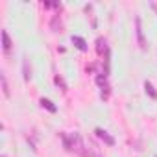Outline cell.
Wrapping results in <instances>:
<instances>
[{"label":"cell","mask_w":157,"mask_h":157,"mask_svg":"<svg viewBox=\"0 0 157 157\" xmlns=\"http://www.w3.org/2000/svg\"><path fill=\"white\" fill-rule=\"evenodd\" d=\"M96 52L102 56L104 52H107V46H105V39L104 37H98L96 39Z\"/></svg>","instance_id":"ba28073f"},{"label":"cell","mask_w":157,"mask_h":157,"mask_svg":"<svg viewBox=\"0 0 157 157\" xmlns=\"http://www.w3.org/2000/svg\"><path fill=\"white\" fill-rule=\"evenodd\" d=\"M59 137L63 139V144H65V150H68V151H72V139H70V135H67V133H59Z\"/></svg>","instance_id":"30bf717a"},{"label":"cell","mask_w":157,"mask_h":157,"mask_svg":"<svg viewBox=\"0 0 157 157\" xmlns=\"http://www.w3.org/2000/svg\"><path fill=\"white\" fill-rule=\"evenodd\" d=\"M0 80H2V91L6 96H10V87H8V80H6V76L4 74H0Z\"/></svg>","instance_id":"7c38bea8"},{"label":"cell","mask_w":157,"mask_h":157,"mask_svg":"<svg viewBox=\"0 0 157 157\" xmlns=\"http://www.w3.org/2000/svg\"><path fill=\"white\" fill-rule=\"evenodd\" d=\"M72 43H74V46H76L78 50H82V52H85V50H87V43H85V39H82V37L72 35Z\"/></svg>","instance_id":"8992f818"},{"label":"cell","mask_w":157,"mask_h":157,"mask_svg":"<svg viewBox=\"0 0 157 157\" xmlns=\"http://www.w3.org/2000/svg\"><path fill=\"white\" fill-rule=\"evenodd\" d=\"M54 82H56V83H57L63 91H67V83L63 82V78H61V76H56V78H54Z\"/></svg>","instance_id":"5bb4252c"},{"label":"cell","mask_w":157,"mask_h":157,"mask_svg":"<svg viewBox=\"0 0 157 157\" xmlns=\"http://www.w3.org/2000/svg\"><path fill=\"white\" fill-rule=\"evenodd\" d=\"M22 74H24V80L26 82L32 80V65H30V59H24L22 61Z\"/></svg>","instance_id":"5b68a950"},{"label":"cell","mask_w":157,"mask_h":157,"mask_svg":"<svg viewBox=\"0 0 157 157\" xmlns=\"http://www.w3.org/2000/svg\"><path fill=\"white\" fill-rule=\"evenodd\" d=\"M70 139H72V151H76L78 155H82V157H93V155H91V151L85 148L83 139L78 135V133H72V135H70Z\"/></svg>","instance_id":"6da1fadb"},{"label":"cell","mask_w":157,"mask_h":157,"mask_svg":"<svg viewBox=\"0 0 157 157\" xmlns=\"http://www.w3.org/2000/svg\"><path fill=\"white\" fill-rule=\"evenodd\" d=\"M96 83L104 89V87H107V80H105V76H102V74H98L96 76Z\"/></svg>","instance_id":"4fadbf2b"},{"label":"cell","mask_w":157,"mask_h":157,"mask_svg":"<svg viewBox=\"0 0 157 157\" xmlns=\"http://www.w3.org/2000/svg\"><path fill=\"white\" fill-rule=\"evenodd\" d=\"M144 89H146V93H148L153 100H157V91L153 89V85H151L150 82H144Z\"/></svg>","instance_id":"8fae6325"},{"label":"cell","mask_w":157,"mask_h":157,"mask_svg":"<svg viewBox=\"0 0 157 157\" xmlns=\"http://www.w3.org/2000/svg\"><path fill=\"white\" fill-rule=\"evenodd\" d=\"M50 28H52L54 32H61V28H63V22H61V19H59L57 15H54L52 22H50Z\"/></svg>","instance_id":"52a82bcc"},{"label":"cell","mask_w":157,"mask_h":157,"mask_svg":"<svg viewBox=\"0 0 157 157\" xmlns=\"http://www.w3.org/2000/svg\"><path fill=\"white\" fill-rule=\"evenodd\" d=\"M2 157H6V155H2Z\"/></svg>","instance_id":"2e32d148"},{"label":"cell","mask_w":157,"mask_h":157,"mask_svg":"<svg viewBox=\"0 0 157 157\" xmlns=\"http://www.w3.org/2000/svg\"><path fill=\"white\" fill-rule=\"evenodd\" d=\"M135 30H137V39H139V46L144 50L146 48V39H144V32H142V24H140V17L135 19Z\"/></svg>","instance_id":"7a4b0ae2"},{"label":"cell","mask_w":157,"mask_h":157,"mask_svg":"<svg viewBox=\"0 0 157 157\" xmlns=\"http://www.w3.org/2000/svg\"><path fill=\"white\" fill-rule=\"evenodd\" d=\"M2 48H4L6 54L11 52V39H10V35H8L6 30H2Z\"/></svg>","instance_id":"277c9868"},{"label":"cell","mask_w":157,"mask_h":157,"mask_svg":"<svg viewBox=\"0 0 157 157\" xmlns=\"http://www.w3.org/2000/svg\"><path fill=\"white\" fill-rule=\"evenodd\" d=\"M94 133H96V137H98V139H102V140H104L107 146H113V144H115V139H113V137H111V135H109L105 129H102V128H96V129H94Z\"/></svg>","instance_id":"3957f363"},{"label":"cell","mask_w":157,"mask_h":157,"mask_svg":"<svg viewBox=\"0 0 157 157\" xmlns=\"http://www.w3.org/2000/svg\"><path fill=\"white\" fill-rule=\"evenodd\" d=\"M150 6H151V10H155V11H157V2H150Z\"/></svg>","instance_id":"9a60e30c"},{"label":"cell","mask_w":157,"mask_h":157,"mask_svg":"<svg viewBox=\"0 0 157 157\" xmlns=\"http://www.w3.org/2000/svg\"><path fill=\"white\" fill-rule=\"evenodd\" d=\"M41 105H43V107H46L50 113H56V111H57V107L54 105V102H50L48 98H41Z\"/></svg>","instance_id":"9c48e42d"}]
</instances>
